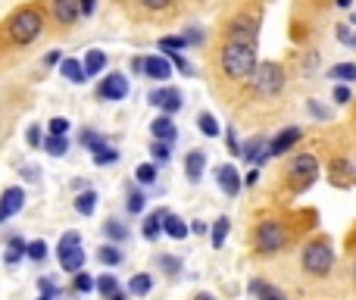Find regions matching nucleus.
<instances>
[{
  "label": "nucleus",
  "mask_w": 356,
  "mask_h": 300,
  "mask_svg": "<svg viewBox=\"0 0 356 300\" xmlns=\"http://www.w3.org/2000/svg\"><path fill=\"white\" fill-rule=\"evenodd\" d=\"M219 66H222V75L228 81H253L259 69V60H257V44L250 41H228L222 44V56H219Z\"/></svg>",
  "instance_id": "nucleus-1"
},
{
  "label": "nucleus",
  "mask_w": 356,
  "mask_h": 300,
  "mask_svg": "<svg viewBox=\"0 0 356 300\" xmlns=\"http://www.w3.org/2000/svg\"><path fill=\"white\" fill-rule=\"evenodd\" d=\"M41 31H44V13L38 6H22L6 22V35H10L13 44H31Z\"/></svg>",
  "instance_id": "nucleus-2"
},
{
  "label": "nucleus",
  "mask_w": 356,
  "mask_h": 300,
  "mask_svg": "<svg viewBox=\"0 0 356 300\" xmlns=\"http://www.w3.org/2000/svg\"><path fill=\"white\" fill-rule=\"evenodd\" d=\"M284 81H288V75H284L282 63H259V69H257L250 85H253V94H257L259 100H272L284 91Z\"/></svg>",
  "instance_id": "nucleus-3"
},
{
  "label": "nucleus",
  "mask_w": 356,
  "mask_h": 300,
  "mask_svg": "<svg viewBox=\"0 0 356 300\" xmlns=\"http://www.w3.org/2000/svg\"><path fill=\"white\" fill-rule=\"evenodd\" d=\"M300 263H303V272H309V276H328L334 266V251L328 241H309L307 247H303L300 253Z\"/></svg>",
  "instance_id": "nucleus-4"
},
{
  "label": "nucleus",
  "mask_w": 356,
  "mask_h": 300,
  "mask_svg": "<svg viewBox=\"0 0 356 300\" xmlns=\"http://www.w3.org/2000/svg\"><path fill=\"white\" fill-rule=\"evenodd\" d=\"M56 260L66 272H81L85 266V251H81V235L79 232H66L60 238V247H56Z\"/></svg>",
  "instance_id": "nucleus-5"
},
{
  "label": "nucleus",
  "mask_w": 356,
  "mask_h": 300,
  "mask_svg": "<svg viewBox=\"0 0 356 300\" xmlns=\"http://www.w3.org/2000/svg\"><path fill=\"white\" fill-rule=\"evenodd\" d=\"M253 238H257V251L259 253H278L284 244H288V232H284V226L282 222H275V219L259 222Z\"/></svg>",
  "instance_id": "nucleus-6"
},
{
  "label": "nucleus",
  "mask_w": 356,
  "mask_h": 300,
  "mask_svg": "<svg viewBox=\"0 0 356 300\" xmlns=\"http://www.w3.org/2000/svg\"><path fill=\"white\" fill-rule=\"evenodd\" d=\"M129 75L125 72H110L97 81V97L100 100H110V104H119V100L129 97Z\"/></svg>",
  "instance_id": "nucleus-7"
},
{
  "label": "nucleus",
  "mask_w": 356,
  "mask_h": 300,
  "mask_svg": "<svg viewBox=\"0 0 356 300\" xmlns=\"http://www.w3.org/2000/svg\"><path fill=\"white\" fill-rule=\"evenodd\" d=\"M147 104L150 106H156V110H163V113H169V116H175L178 110H181V91L172 85H166V88H154V91L147 94Z\"/></svg>",
  "instance_id": "nucleus-8"
},
{
  "label": "nucleus",
  "mask_w": 356,
  "mask_h": 300,
  "mask_svg": "<svg viewBox=\"0 0 356 300\" xmlns=\"http://www.w3.org/2000/svg\"><path fill=\"white\" fill-rule=\"evenodd\" d=\"M50 16H54L63 29H72L81 19V0H50Z\"/></svg>",
  "instance_id": "nucleus-9"
},
{
  "label": "nucleus",
  "mask_w": 356,
  "mask_h": 300,
  "mask_svg": "<svg viewBox=\"0 0 356 300\" xmlns=\"http://www.w3.org/2000/svg\"><path fill=\"white\" fill-rule=\"evenodd\" d=\"M257 35H259V25H257V19H250V16L232 19V25H228V31H225L228 41H250V44H257Z\"/></svg>",
  "instance_id": "nucleus-10"
},
{
  "label": "nucleus",
  "mask_w": 356,
  "mask_h": 300,
  "mask_svg": "<svg viewBox=\"0 0 356 300\" xmlns=\"http://www.w3.org/2000/svg\"><path fill=\"white\" fill-rule=\"evenodd\" d=\"M300 138H303V129H300V125H288V129H282V132H278V135L269 141L272 157H284L288 150H294V144H300Z\"/></svg>",
  "instance_id": "nucleus-11"
},
{
  "label": "nucleus",
  "mask_w": 356,
  "mask_h": 300,
  "mask_svg": "<svg viewBox=\"0 0 356 300\" xmlns=\"http://www.w3.org/2000/svg\"><path fill=\"white\" fill-rule=\"evenodd\" d=\"M241 157H244V163H266V159L272 157V150H269V141H266L263 135H253L250 141H244L241 144Z\"/></svg>",
  "instance_id": "nucleus-12"
},
{
  "label": "nucleus",
  "mask_w": 356,
  "mask_h": 300,
  "mask_svg": "<svg viewBox=\"0 0 356 300\" xmlns=\"http://www.w3.org/2000/svg\"><path fill=\"white\" fill-rule=\"evenodd\" d=\"M291 175H297L300 182H313L316 175H319V159L313 157V153H297L294 159H291Z\"/></svg>",
  "instance_id": "nucleus-13"
},
{
  "label": "nucleus",
  "mask_w": 356,
  "mask_h": 300,
  "mask_svg": "<svg viewBox=\"0 0 356 300\" xmlns=\"http://www.w3.org/2000/svg\"><path fill=\"white\" fill-rule=\"evenodd\" d=\"M216 182H219V188L225 191L228 197H238L241 194V184H244V182H241V172L234 169L232 163H222L219 169H216Z\"/></svg>",
  "instance_id": "nucleus-14"
},
{
  "label": "nucleus",
  "mask_w": 356,
  "mask_h": 300,
  "mask_svg": "<svg viewBox=\"0 0 356 300\" xmlns=\"http://www.w3.org/2000/svg\"><path fill=\"white\" fill-rule=\"evenodd\" d=\"M169 75H172V60L169 56H144V79L169 81Z\"/></svg>",
  "instance_id": "nucleus-15"
},
{
  "label": "nucleus",
  "mask_w": 356,
  "mask_h": 300,
  "mask_svg": "<svg viewBox=\"0 0 356 300\" xmlns=\"http://www.w3.org/2000/svg\"><path fill=\"white\" fill-rule=\"evenodd\" d=\"M150 135H154V141H172L178 138V129H175V119L169 116V113H160V116L150 123Z\"/></svg>",
  "instance_id": "nucleus-16"
},
{
  "label": "nucleus",
  "mask_w": 356,
  "mask_h": 300,
  "mask_svg": "<svg viewBox=\"0 0 356 300\" xmlns=\"http://www.w3.org/2000/svg\"><path fill=\"white\" fill-rule=\"evenodd\" d=\"M166 216H169V210H154V213H147L144 216V226H141V232H144V238L147 241H156L160 235H166Z\"/></svg>",
  "instance_id": "nucleus-17"
},
{
  "label": "nucleus",
  "mask_w": 356,
  "mask_h": 300,
  "mask_svg": "<svg viewBox=\"0 0 356 300\" xmlns=\"http://www.w3.org/2000/svg\"><path fill=\"white\" fill-rule=\"evenodd\" d=\"M203 169H207V153H203L200 148H194L188 157H184V175L197 184L203 178Z\"/></svg>",
  "instance_id": "nucleus-18"
},
{
  "label": "nucleus",
  "mask_w": 356,
  "mask_h": 300,
  "mask_svg": "<svg viewBox=\"0 0 356 300\" xmlns=\"http://www.w3.org/2000/svg\"><path fill=\"white\" fill-rule=\"evenodd\" d=\"M60 72L66 75L72 85H85L88 81V72H85V63L81 60H75V56H63V63H60Z\"/></svg>",
  "instance_id": "nucleus-19"
},
{
  "label": "nucleus",
  "mask_w": 356,
  "mask_h": 300,
  "mask_svg": "<svg viewBox=\"0 0 356 300\" xmlns=\"http://www.w3.org/2000/svg\"><path fill=\"white\" fill-rule=\"evenodd\" d=\"M0 203H3L6 216H16L19 210L25 207V191L19 188V184H13V188H6L3 194H0Z\"/></svg>",
  "instance_id": "nucleus-20"
},
{
  "label": "nucleus",
  "mask_w": 356,
  "mask_h": 300,
  "mask_svg": "<svg viewBox=\"0 0 356 300\" xmlns=\"http://www.w3.org/2000/svg\"><path fill=\"white\" fill-rule=\"evenodd\" d=\"M85 72H88V79H94V75H104V69H106V54L104 50H97V47H91L85 54Z\"/></svg>",
  "instance_id": "nucleus-21"
},
{
  "label": "nucleus",
  "mask_w": 356,
  "mask_h": 300,
  "mask_svg": "<svg viewBox=\"0 0 356 300\" xmlns=\"http://www.w3.org/2000/svg\"><path fill=\"white\" fill-rule=\"evenodd\" d=\"M228 228H232V222H228V216H219V219L213 222V228H209V241H213L216 251H222L228 241Z\"/></svg>",
  "instance_id": "nucleus-22"
},
{
  "label": "nucleus",
  "mask_w": 356,
  "mask_h": 300,
  "mask_svg": "<svg viewBox=\"0 0 356 300\" xmlns=\"http://www.w3.org/2000/svg\"><path fill=\"white\" fill-rule=\"evenodd\" d=\"M163 228H166V235H169L172 241H184V238H188V232H191L188 222H184L181 216H175V213L166 216V226H163Z\"/></svg>",
  "instance_id": "nucleus-23"
},
{
  "label": "nucleus",
  "mask_w": 356,
  "mask_h": 300,
  "mask_svg": "<svg viewBox=\"0 0 356 300\" xmlns=\"http://www.w3.org/2000/svg\"><path fill=\"white\" fill-rule=\"evenodd\" d=\"M22 257H29V241H22V238H10V244H6V253H3L6 266H16Z\"/></svg>",
  "instance_id": "nucleus-24"
},
{
  "label": "nucleus",
  "mask_w": 356,
  "mask_h": 300,
  "mask_svg": "<svg viewBox=\"0 0 356 300\" xmlns=\"http://www.w3.org/2000/svg\"><path fill=\"white\" fill-rule=\"evenodd\" d=\"M150 291H154V276H147V272H138V276H131V282H129V294H135V297H147Z\"/></svg>",
  "instance_id": "nucleus-25"
},
{
  "label": "nucleus",
  "mask_w": 356,
  "mask_h": 300,
  "mask_svg": "<svg viewBox=\"0 0 356 300\" xmlns=\"http://www.w3.org/2000/svg\"><path fill=\"white\" fill-rule=\"evenodd\" d=\"M250 294H257V300H288L282 288H275L269 282H250Z\"/></svg>",
  "instance_id": "nucleus-26"
},
{
  "label": "nucleus",
  "mask_w": 356,
  "mask_h": 300,
  "mask_svg": "<svg viewBox=\"0 0 356 300\" xmlns=\"http://www.w3.org/2000/svg\"><path fill=\"white\" fill-rule=\"evenodd\" d=\"M104 232H106V238H110L113 244H125V241H129V226H125V222H119V219H106L104 222Z\"/></svg>",
  "instance_id": "nucleus-27"
},
{
  "label": "nucleus",
  "mask_w": 356,
  "mask_h": 300,
  "mask_svg": "<svg viewBox=\"0 0 356 300\" xmlns=\"http://www.w3.org/2000/svg\"><path fill=\"white\" fill-rule=\"evenodd\" d=\"M328 79L350 85V81H356V63H334V66L328 69Z\"/></svg>",
  "instance_id": "nucleus-28"
},
{
  "label": "nucleus",
  "mask_w": 356,
  "mask_h": 300,
  "mask_svg": "<svg viewBox=\"0 0 356 300\" xmlns=\"http://www.w3.org/2000/svg\"><path fill=\"white\" fill-rule=\"evenodd\" d=\"M94 210H97V191H81V194L75 197V213L94 216Z\"/></svg>",
  "instance_id": "nucleus-29"
},
{
  "label": "nucleus",
  "mask_w": 356,
  "mask_h": 300,
  "mask_svg": "<svg viewBox=\"0 0 356 300\" xmlns=\"http://www.w3.org/2000/svg\"><path fill=\"white\" fill-rule=\"evenodd\" d=\"M79 141H81V148H85V150L94 153L97 148H104L106 138L100 135V132H94V129H81V132H79Z\"/></svg>",
  "instance_id": "nucleus-30"
},
{
  "label": "nucleus",
  "mask_w": 356,
  "mask_h": 300,
  "mask_svg": "<svg viewBox=\"0 0 356 300\" xmlns=\"http://www.w3.org/2000/svg\"><path fill=\"white\" fill-rule=\"evenodd\" d=\"M97 260L104 266H119L125 257H122V251H119L116 244H104V247H97Z\"/></svg>",
  "instance_id": "nucleus-31"
},
{
  "label": "nucleus",
  "mask_w": 356,
  "mask_h": 300,
  "mask_svg": "<svg viewBox=\"0 0 356 300\" xmlns=\"http://www.w3.org/2000/svg\"><path fill=\"white\" fill-rule=\"evenodd\" d=\"M91 159H94V166H113V163H119V150L104 144V148H97L91 153Z\"/></svg>",
  "instance_id": "nucleus-32"
},
{
  "label": "nucleus",
  "mask_w": 356,
  "mask_h": 300,
  "mask_svg": "<svg viewBox=\"0 0 356 300\" xmlns=\"http://www.w3.org/2000/svg\"><path fill=\"white\" fill-rule=\"evenodd\" d=\"M135 182H138V184H144V188L156 184V166H154V163H141V166H135Z\"/></svg>",
  "instance_id": "nucleus-33"
},
{
  "label": "nucleus",
  "mask_w": 356,
  "mask_h": 300,
  "mask_svg": "<svg viewBox=\"0 0 356 300\" xmlns=\"http://www.w3.org/2000/svg\"><path fill=\"white\" fill-rule=\"evenodd\" d=\"M44 150H47L50 157H63V153L69 150V138H63V135H47V138H44Z\"/></svg>",
  "instance_id": "nucleus-34"
},
{
  "label": "nucleus",
  "mask_w": 356,
  "mask_h": 300,
  "mask_svg": "<svg viewBox=\"0 0 356 300\" xmlns=\"http://www.w3.org/2000/svg\"><path fill=\"white\" fill-rule=\"evenodd\" d=\"M197 129H200L207 138H219V132H222L213 113H200V116H197Z\"/></svg>",
  "instance_id": "nucleus-35"
},
{
  "label": "nucleus",
  "mask_w": 356,
  "mask_h": 300,
  "mask_svg": "<svg viewBox=\"0 0 356 300\" xmlns=\"http://www.w3.org/2000/svg\"><path fill=\"white\" fill-rule=\"evenodd\" d=\"M144 207H147V194L135 188V191L129 194V203H125V210H129L131 216H141V213H144Z\"/></svg>",
  "instance_id": "nucleus-36"
},
{
  "label": "nucleus",
  "mask_w": 356,
  "mask_h": 300,
  "mask_svg": "<svg viewBox=\"0 0 356 300\" xmlns=\"http://www.w3.org/2000/svg\"><path fill=\"white\" fill-rule=\"evenodd\" d=\"M156 266H160L166 276H178V272H181V260L172 257V253H160V257H156Z\"/></svg>",
  "instance_id": "nucleus-37"
},
{
  "label": "nucleus",
  "mask_w": 356,
  "mask_h": 300,
  "mask_svg": "<svg viewBox=\"0 0 356 300\" xmlns=\"http://www.w3.org/2000/svg\"><path fill=\"white\" fill-rule=\"evenodd\" d=\"M150 157H154L156 163H169V159H172V141H154L150 144Z\"/></svg>",
  "instance_id": "nucleus-38"
},
{
  "label": "nucleus",
  "mask_w": 356,
  "mask_h": 300,
  "mask_svg": "<svg viewBox=\"0 0 356 300\" xmlns=\"http://www.w3.org/2000/svg\"><path fill=\"white\" fill-rule=\"evenodd\" d=\"M188 47V38L184 35H166V38H160V50L163 54H169V50H184Z\"/></svg>",
  "instance_id": "nucleus-39"
},
{
  "label": "nucleus",
  "mask_w": 356,
  "mask_h": 300,
  "mask_svg": "<svg viewBox=\"0 0 356 300\" xmlns=\"http://www.w3.org/2000/svg\"><path fill=\"white\" fill-rule=\"evenodd\" d=\"M69 129H72V123H69L66 116H54L47 123V135H63V138H69Z\"/></svg>",
  "instance_id": "nucleus-40"
},
{
  "label": "nucleus",
  "mask_w": 356,
  "mask_h": 300,
  "mask_svg": "<svg viewBox=\"0 0 356 300\" xmlns=\"http://www.w3.org/2000/svg\"><path fill=\"white\" fill-rule=\"evenodd\" d=\"M75 291L88 294V291H97V278L88 276V272H75Z\"/></svg>",
  "instance_id": "nucleus-41"
},
{
  "label": "nucleus",
  "mask_w": 356,
  "mask_h": 300,
  "mask_svg": "<svg viewBox=\"0 0 356 300\" xmlns=\"http://www.w3.org/2000/svg\"><path fill=\"white\" fill-rule=\"evenodd\" d=\"M116 291H119V278H116V276H100V278H97V294L113 297Z\"/></svg>",
  "instance_id": "nucleus-42"
},
{
  "label": "nucleus",
  "mask_w": 356,
  "mask_h": 300,
  "mask_svg": "<svg viewBox=\"0 0 356 300\" xmlns=\"http://www.w3.org/2000/svg\"><path fill=\"white\" fill-rule=\"evenodd\" d=\"M334 35H338V41H341V44H347V47H353V50H356V31H353L347 22H341L338 29H334Z\"/></svg>",
  "instance_id": "nucleus-43"
},
{
  "label": "nucleus",
  "mask_w": 356,
  "mask_h": 300,
  "mask_svg": "<svg viewBox=\"0 0 356 300\" xmlns=\"http://www.w3.org/2000/svg\"><path fill=\"white\" fill-rule=\"evenodd\" d=\"M138 6H141V10H147V13H163V10H169V6H172V0H138Z\"/></svg>",
  "instance_id": "nucleus-44"
},
{
  "label": "nucleus",
  "mask_w": 356,
  "mask_h": 300,
  "mask_svg": "<svg viewBox=\"0 0 356 300\" xmlns=\"http://www.w3.org/2000/svg\"><path fill=\"white\" fill-rule=\"evenodd\" d=\"M166 56H169V60H172V66H175V69H181V72H184V75H194V66H191V63H188V60H184V56H181V54H178V50H169V54H166Z\"/></svg>",
  "instance_id": "nucleus-45"
},
{
  "label": "nucleus",
  "mask_w": 356,
  "mask_h": 300,
  "mask_svg": "<svg viewBox=\"0 0 356 300\" xmlns=\"http://www.w3.org/2000/svg\"><path fill=\"white\" fill-rule=\"evenodd\" d=\"M350 100H353V91L344 85V81H338V88H334V104H338V106H347Z\"/></svg>",
  "instance_id": "nucleus-46"
},
{
  "label": "nucleus",
  "mask_w": 356,
  "mask_h": 300,
  "mask_svg": "<svg viewBox=\"0 0 356 300\" xmlns=\"http://www.w3.org/2000/svg\"><path fill=\"white\" fill-rule=\"evenodd\" d=\"M44 257H47V244H44V241H29V260L41 263Z\"/></svg>",
  "instance_id": "nucleus-47"
},
{
  "label": "nucleus",
  "mask_w": 356,
  "mask_h": 300,
  "mask_svg": "<svg viewBox=\"0 0 356 300\" xmlns=\"http://www.w3.org/2000/svg\"><path fill=\"white\" fill-rule=\"evenodd\" d=\"M44 138H47V135L41 132V125H31V129L25 132V141H29V148H41Z\"/></svg>",
  "instance_id": "nucleus-48"
},
{
  "label": "nucleus",
  "mask_w": 356,
  "mask_h": 300,
  "mask_svg": "<svg viewBox=\"0 0 356 300\" xmlns=\"http://www.w3.org/2000/svg\"><path fill=\"white\" fill-rule=\"evenodd\" d=\"M225 144H228V150H232V157H241V144H238V132H234V125L225 129Z\"/></svg>",
  "instance_id": "nucleus-49"
},
{
  "label": "nucleus",
  "mask_w": 356,
  "mask_h": 300,
  "mask_svg": "<svg viewBox=\"0 0 356 300\" xmlns=\"http://www.w3.org/2000/svg\"><path fill=\"white\" fill-rule=\"evenodd\" d=\"M38 288H41V297L38 300H54L56 297V285L50 278H38Z\"/></svg>",
  "instance_id": "nucleus-50"
},
{
  "label": "nucleus",
  "mask_w": 356,
  "mask_h": 300,
  "mask_svg": "<svg viewBox=\"0 0 356 300\" xmlns=\"http://www.w3.org/2000/svg\"><path fill=\"white\" fill-rule=\"evenodd\" d=\"M307 110H309V116H316V119H332V110H325L319 100H307Z\"/></svg>",
  "instance_id": "nucleus-51"
},
{
  "label": "nucleus",
  "mask_w": 356,
  "mask_h": 300,
  "mask_svg": "<svg viewBox=\"0 0 356 300\" xmlns=\"http://www.w3.org/2000/svg\"><path fill=\"white\" fill-rule=\"evenodd\" d=\"M184 38H188V44H203V31L200 29H188L184 31Z\"/></svg>",
  "instance_id": "nucleus-52"
},
{
  "label": "nucleus",
  "mask_w": 356,
  "mask_h": 300,
  "mask_svg": "<svg viewBox=\"0 0 356 300\" xmlns=\"http://www.w3.org/2000/svg\"><path fill=\"white\" fill-rule=\"evenodd\" d=\"M19 172L25 175V182H38V166H22Z\"/></svg>",
  "instance_id": "nucleus-53"
},
{
  "label": "nucleus",
  "mask_w": 356,
  "mask_h": 300,
  "mask_svg": "<svg viewBox=\"0 0 356 300\" xmlns=\"http://www.w3.org/2000/svg\"><path fill=\"white\" fill-rule=\"evenodd\" d=\"M97 10V0H81V16H94Z\"/></svg>",
  "instance_id": "nucleus-54"
},
{
  "label": "nucleus",
  "mask_w": 356,
  "mask_h": 300,
  "mask_svg": "<svg viewBox=\"0 0 356 300\" xmlns=\"http://www.w3.org/2000/svg\"><path fill=\"white\" fill-rule=\"evenodd\" d=\"M56 63H63L60 50H50V54H47V56H44V66H56Z\"/></svg>",
  "instance_id": "nucleus-55"
},
{
  "label": "nucleus",
  "mask_w": 356,
  "mask_h": 300,
  "mask_svg": "<svg viewBox=\"0 0 356 300\" xmlns=\"http://www.w3.org/2000/svg\"><path fill=\"white\" fill-rule=\"evenodd\" d=\"M207 222H203V219H194V222H191V232H194V235H207Z\"/></svg>",
  "instance_id": "nucleus-56"
},
{
  "label": "nucleus",
  "mask_w": 356,
  "mask_h": 300,
  "mask_svg": "<svg viewBox=\"0 0 356 300\" xmlns=\"http://www.w3.org/2000/svg\"><path fill=\"white\" fill-rule=\"evenodd\" d=\"M131 72L144 75V56H135V60H131Z\"/></svg>",
  "instance_id": "nucleus-57"
},
{
  "label": "nucleus",
  "mask_w": 356,
  "mask_h": 300,
  "mask_svg": "<svg viewBox=\"0 0 356 300\" xmlns=\"http://www.w3.org/2000/svg\"><path fill=\"white\" fill-rule=\"evenodd\" d=\"M257 182H259V172H257V169H253V172H250V175H247V178H244V184H257Z\"/></svg>",
  "instance_id": "nucleus-58"
},
{
  "label": "nucleus",
  "mask_w": 356,
  "mask_h": 300,
  "mask_svg": "<svg viewBox=\"0 0 356 300\" xmlns=\"http://www.w3.org/2000/svg\"><path fill=\"white\" fill-rule=\"evenodd\" d=\"M106 300H129V294H125V291H122V288H119V291H116V294H113V297H106Z\"/></svg>",
  "instance_id": "nucleus-59"
},
{
  "label": "nucleus",
  "mask_w": 356,
  "mask_h": 300,
  "mask_svg": "<svg viewBox=\"0 0 356 300\" xmlns=\"http://www.w3.org/2000/svg\"><path fill=\"white\" fill-rule=\"evenodd\" d=\"M334 3H338V6H341V10H347V6H350V3H353V0H334Z\"/></svg>",
  "instance_id": "nucleus-60"
},
{
  "label": "nucleus",
  "mask_w": 356,
  "mask_h": 300,
  "mask_svg": "<svg viewBox=\"0 0 356 300\" xmlns=\"http://www.w3.org/2000/svg\"><path fill=\"white\" fill-rule=\"evenodd\" d=\"M194 300H216V297H213V294H207V291H203V294H197Z\"/></svg>",
  "instance_id": "nucleus-61"
},
{
  "label": "nucleus",
  "mask_w": 356,
  "mask_h": 300,
  "mask_svg": "<svg viewBox=\"0 0 356 300\" xmlns=\"http://www.w3.org/2000/svg\"><path fill=\"white\" fill-rule=\"evenodd\" d=\"M3 219H10V216H6V210H3V203H0V222Z\"/></svg>",
  "instance_id": "nucleus-62"
},
{
  "label": "nucleus",
  "mask_w": 356,
  "mask_h": 300,
  "mask_svg": "<svg viewBox=\"0 0 356 300\" xmlns=\"http://www.w3.org/2000/svg\"><path fill=\"white\" fill-rule=\"evenodd\" d=\"M350 25H356V13H353V19H350Z\"/></svg>",
  "instance_id": "nucleus-63"
},
{
  "label": "nucleus",
  "mask_w": 356,
  "mask_h": 300,
  "mask_svg": "<svg viewBox=\"0 0 356 300\" xmlns=\"http://www.w3.org/2000/svg\"><path fill=\"white\" fill-rule=\"evenodd\" d=\"M353 276H356V260H353Z\"/></svg>",
  "instance_id": "nucleus-64"
}]
</instances>
